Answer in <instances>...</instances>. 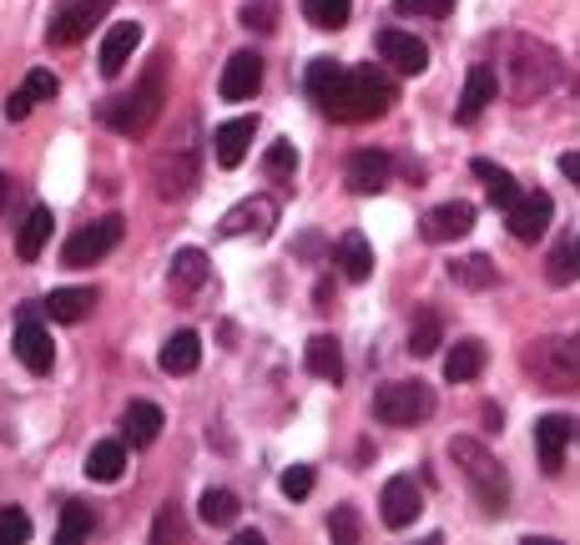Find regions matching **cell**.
<instances>
[{"instance_id":"1","label":"cell","mask_w":580,"mask_h":545,"mask_svg":"<svg viewBox=\"0 0 580 545\" xmlns=\"http://www.w3.org/2000/svg\"><path fill=\"white\" fill-rule=\"evenodd\" d=\"M162 101H167V56H157L152 76H147V82H137L131 92L111 96L107 107H101V121H107L111 131H121V137H131V142H137V137H147V131H152Z\"/></svg>"},{"instance_id":"2","label":"cell","mask_w":580,"mask_h":545,"mask_svg":"<svg viewBox=\"0 0 580 545\" xmlns=\"http://www.w3.org/2000/svg\"><path fill=\"white\" fill-rule=\"evenodd\" d=\"M394 101H399V86H394L379 66H358V72L344 76V86L333 92V101L323 111H329L333 121H374V117H384Z\"/></svg>"},{"instance_id":"3","label":"cell","mask_w":580,"mask_h":545,"mask_svg":"<svg viewBox=\"0 0 580 545\" xmlns=\"http://www.w3.org/2000/svg\"><path fill=\"white\" fill-rule=\"evenodd\" d=\"M450 460H454V470L464 474V485L474 490V500L485 505V515H500V510H505V500H509L505 464H500L495 455H490L480 439H470V435H454L450 439Z\"/></svg>"},{"instance_id":"4","label":"cell","mask_w":580,"mask_h":545,"mask_svg":"<svg viewBox=\"0 0 580 545\" xmlns=\"http://www.w3.org/2000/svg\"><path fill=\"white\" fill-rule=\"evenodd\" d=\"M525 374H530L540 389H556V394L580 389V333L535 339V344L525 349Z\"/></svg>"},{"instance_id":"5","label":"cell","mask_w":580,"mask_h":545,"mask_svg":"<svg viewBox=\"0 0 580 545\" xmlns=\"http://www.w3.org/2000/svg\"><path fill=\"white\" fill-rule=\"evenodd\" d=\"M434 389L419 380H394V384H379V394H374V415H379V425H394V429H415L425 425L429 415H434Z\"/></svg>"},{"instance_id":"6","label":"cell","mask_w":580,"mask_h":545,"mask_svg":"<svg viewBox=\"0 0 580 545\" xmlns=\"http://www.w3.org/2000/svg\"><path fill=\"white\" fill-rule=\"evenodd\" d=\"M192 131H197V117H187V127H178V137L157 157V192H162L167 202L187 197V192L197 188V142H192Z\"/></svg>"},{"instance_id":"7","label":"cell","mask_w":580,"mask_h":545,"mask_svg":"<svg viewBox=\"0 0 580 545\" xmlns=\"http://www.w3.org/2000/svg\"><path fill=\"white\" fill-rule=\"evenodd\" d=\"M121 233H127V227H121L117 213L92 217V223H82L66 243H61V263H66V268H92V263H101L111 248H117Z\"/></svg>"},{"instance_id":"8","label":"cell","mask_w":580,"mask_h":545,"mask_svg":"<svg viewBox=\"0 0 580 545\" xmlns=\"http://www.w3.org/2000/svg\"><path fill=\"white\" fill-rule=\"evenodd\" d=\"M550 217H556V202H550V192H540V188L520 192V197L505 207V223H509V237H515V243H540Z\"/></svg>"},{"instance_id":"9","label":"cell","mask_w":580,"mask_h":545,"mask_svg":"<svg viewBox=\"0 0 580 545\" xmlns=\"http://www.w3.org/2000/svg\"><path fill=\"white\" fill-rule=\"evenodd\" d=\"M111 6H117V0H66V6L51 15L46 41H51V46H76V41H82L86 31L111 11Z\"/></svg>"},{"instance_id":"10","label":"cell","mask_w":580,"mask_h":545,"mask_svg":"<svg viewBox=\"0 0 580 545\" xmlns=\"http://www.w3.org/2000/svg\"><path fill=\"white\" fill-rule=\"evenodd\" d=\"M11 349H15V359H21L31 374H51V364H56V344H51V333L36 323V309H21Z\"/></svg>"},{"instance_id":"11","label":"cell","mask_w":580,"mask_h":545,"mask_svg":"<svg viewBox=\"0 0 580 545\" xmlns=\"http://www.w3.org/2000/svg\"><path fill=\"white\" fill-rule=\"evenodd\" d=\"M389 178H394L389 152H379V147H358V152H348V162H344L348 192H358V197H374V192L389 188Z\"/></svg>"},{"instance_id":"12","label":"cell","mask_w":580,"mask_h":545,"mask_svg":"<svg viewBox=\"0 0 580 545\" xmlns=\"http://www.w3.org/2000/svg\"><path fill=\"white\" fill-rule=\"evenodd\" d=\"M419 510H425V500H419V485L409 474H394L389 485L379 490V521L389 531H409L419 521Z\"/></svg>"},{"instance_id":"13","label":"cell","mask_w":580,"mask_h":545,"mask_svg":"<svg viewBox=\"0 0 580 545\" xmlns=\"http://www.w3.org/2000/svg\"><path fill=\"white\" fill-rule=\"evenodd\" d=\"M374 46H379V56L399 76H419L429 66V46L419 36H409V31H399V25H384L379 36H374Z\"/></svg>"},{"instance_id":"14","label":"cell","mask_w":580,"mask_h":545,"mask_svg":"<svg viewBox=\"0 0 580 545\" xmlns=\"http://www.w3.org/2000/svg\"><path fill=\"white\" fill-rule=\"evenodd\" d=\"M570 439H576V419H566V415H540L535 419V455H540L545 474L566 470V445Z\"/></svg>"},{"instance_id":"15","label":"cell","mask_w":580,"mask_h":545,"mask_svg":"<svg viewBox=\"0 0 580 545\" xmlns=\"http://www.w3.org/2000/svg\"><path fill=\"white\" fill-rule=\"evenodd\" d=\"M470 227H474L470 202H439V207H429V213L419 217V237H425V243H454V237H464Z\"/></svg>"},{"instance_id":"16","label":"cell","mask_w":580,"mask_h":545,"mask_svg":"<svg viewBox=\"0 0 580 545\" xmlns=\"http://www.w3.org/2000/svg\"><path fill=\"white\" fill-rule=\"evenodd\" d=\"M272 223H278V202L272 197H248V202H237V207H227L223 213V237H243V233H272Z\"/></svg>"},{"instance_id":"17","label":"cell","mask_w":580,"mask_h":545,"mask_svg":"<svg viewBox=\"0 0 580 545\" xmlns=\"http://www.w3.org/2000/svg\"><path fill=\"white\" fill-rule=\"evenodd\" d=\"M495 96H500V76H495V66H490V61H480V66L464 76V92H460V107H454V121H460V127H470V121L480 117V111H485Z\"/></svg>"},{"instance_id":"18","label":"cell","mask_w":580,"mask_h":545,"mask_svg":"<svg viewBox=\"0 0 580 545\" xmlns=\"http://www.w3.org/2000/svg\"><path fill=\"white\" fill-rule=\"evenodd\" d=\"M262 86V56L258 51H237L223 61V101H253Z\"/></svg>"},{"instance_id":"19","label":"cell","mask_w":580,"mask_h":545,"mask_svg":"<svg viewBox=\"0 0 580 545\" xmlns=\"http://www.w3.org/2000/svg\"><path fill=\"white\" fill-rule=\"evenodd\" d=\"M137 46H142V25H137V21H117V25L107 31V36H101V56H96V72L107 76V82H111V76H121V66H127V56H131Z\"/></svg>"},{"instance_id":"20","label":"cell","mask_w":580,"mask_h":545,"mask_svg":"<svg viewBox=\"0 0 580 545\" xmlns=\"http://www.w3.org/2000/svg\"><path fill=\"white\" fill-rule=\"evenodd\" d=\"M157 435H162V404L131 399L121 409V439H127L131 450H147V445H157Z\"/></svg>"},{"instance_id":"21","label":"cell","mask_w":580,"mask_h":545,"mask_svg":"<svg viewBox=\"0 0 580 545\" xmlns=\"http://www.w3.org/2000/svg\"><path fill=\"white\" fill-rule=\"evenodd\" d=\"M253 137H258V121H253V117L223 121V127L213 131V157H217V167H237V162H243V157H248Z\"/></svg>"},{"instance_id":"22","label":"cell","mask_w":580,"mask_h":545,"mask_svg":"<svg viewBox=\"0 0 580 545\" xmlns=\"http://www.w3.org/2000/svg\"><path fill=\"white\" fill-rule=\"evenodd\" d=\"M121 474H127V439H101L86 450V480L96 485H117Z\"/></svg>"},{"instance_id":"23","label":"cell","mask_w":580,"mask_h":545,"mask_svg":"<svg viewBox=\"0 0 580 545\" xmlns=\"http://www.w3.org/2000/svg\"><path fill=\"white\" fill-rule=\"evenodd\" d=\"M333 268H339V278H348V284H364L368 272H374V248H368L364 233H344L339 237V248H333Z\"/></svg>"},{"instance_id":"24","label":"cell","mask_w":580,"mask_h":545,"mask_svg":"<svg viewBox=\"0 0 580 545\" xmlns=\"http://www.w3.org/2000/svg\"><path fill=\"white\" fill-rule=\"evenodd\" d=\"M207 272H213V268H207V253H202V248H182L178 258H172V268H167V288H172L178 298H192L202 284H207Z\"/></svg>"},{"instance_id":"25","label":"cell","mask_w":580,"mask_h":545,"mask_svg":"<svg viewBox=\"0 0 580 545\" xmlns=\"http://www.w3.org/2000/svg\"><path fill=\"white\" fill-rule=\"evenodd\" d=\"M303 368L319 374V380H329V384H344V344H339L333 333L309 339V349H303Z\"/></svg>"},{"instance_id":"26","label":"cell","mask_w":580,"mask_h":545,"mask_svg":"<svg viewBox=\"0 0 580 545\" xmlns=\"http://www.w3.org/2000/svg\"><path fill=\"white\" fill-rule=\"evenodd\" d=\"M157 364L172 374V380H182V374H192V368L202 364V339L192 329H178L172 339L162 344V354H157Z\"/></svg>"},{"instance_id":"27","label":"cell","mask_w":580,"mask_h":545,"mask_svg":"<svg viewBox=\"0 0 580 545\" xmlns=\"http://www.w3.org/2000/svg\"><path fill=\"white\" fill-rule=\"evenodd\" d=\"M96 298H101L96 288H56L41 309H46V319H56V323H82V319H92Z\"/></svg>"},{"instance_id":"28","label":"cell","mask_w":580,"mask_h":545,"mask_svg":"<svg viewBox=\"0 0 580 545\" xmlns=\"http://www.w3.org/2000/svg\"><path fill=\"white\" fill-rule=\"evenodd\" d=\"M51 227H56V217H51V207H31L21 223V233H15V258L21 263H36L41 248L51 243Z\"/></svg>"},{"instance_id":"29","label":"cell","mask_w":580,"mask_h":545,"mask_svg":"<svg viewBox=\"0 0 580 545\" xmlns=\"http://www.w3.org/2000/svg\"><path fill=\"white\" fill-rule=\"evenodd\" d=\"M485 374V344L480 339H460V344L444 354V380L450 384H470Z\"/></svg>"},{"instance_id":"30","label":"cell","mask_w":580,"mask_h":545,"mask_svg":"<svg viewBox=\"0 0 580 545\" xmlns=\"http://www.w3.org/2000/svg\"><path fill=\"white\" fill-rule=\"evenodd\" d=\"M344 61H333V56H319V61H309V72H303V92L319 101V107H329L333 101V92L344 86Z\"/></svg>"},{"instance_id":"31","label":"cell","mask_w":580,"mask_h":545,"mask_svg":"<svg viewBox=\"0 0 580 545\" xmlns=\"http://www.w3.org/2000/svg\"><path fill=\"white\" fill-rule=\"evenodd\" d=\"M470 172H474V178H480V182H485V197L495 202L500 213H505L509 202H515V197H520V192H525L520 182L509 178L505 167H495V162H490V157H474V167H470Z\"/></svg>"},{"instance_id":"32","label":"cell","mask_w":580,"mask_h":545,"mask_svg":"<svg viewBox=\"0 0 580 545\" xmlns=\"http://www.w3.org/2000/svg\"><path fill=\"white\" fill-rule=\"evenodd\" d=\"M450 278L460 288H495L500 284V268H495V258H485V253H470V258H454L450 263Z\"/></svg>"},{"instance_id":"33","label":"cell","mask_w":580,"mask_h":545,"mask_svg":"<svg viewBox=\"0 0 580 545\" xmlns=\"http://www.w3.org/2000/svg\"><path fill=\"white\" fill-rule=\"evenodd\" d=\"M92 531H96L92 505H82V500H66V505H61V521H56V545H76V541H86Z\"/></svg>"},{"instance_id":"34","label":"cell","mask_w":580,"mask_h":545,"mask_svg":"<svg viewBox=\"0 0 580 545\" xmlns=\"http://www.w3.org/2000/svg\"><path fill=\"white\" fill-rule=\"evenodd\" d=\"M237 495L233 490H207L202 495V505H197V521L202 525H213V531H227V525H237Z\"/></svg>"},{"instance_id":"35","label":"cell","mask_w":580,"mask_h":545,"mask_svg":"<svg viewBox=\"0 0 580 545\" xmlns=\"http://www.w3.org/2000/svg\"><path fill=\"white\" fill-rule=\"evenodd\" d=\"M354 0H303V15H309L319 31H344Z\"/></svg>"},{"instance_id":"36","label":"cell","mask_w":580,"mask_h":545,"mask_svg":"<svg viewBox=\"0 0 580 545\" xmlns=\"http://www.w3.org/2000/svg\"><path fill=\"white\" fill-rule=\"evenodd\" d=\"M545 278H550L556 288L576 284V278H580V243H560V248L550 253V268H545Z\"/></svg>"},{"instance_id":"37","label":"cell","mask_w":580,"mask_h":545,"mask_svg":"<svg viewBox=\"0 0 580 545\" xmlns=\"http://www.w3.org/2000/svg\"><path fill=\"white\" fill-rule=\"evenodd\" d=\"M439 333H444L439 313H419L415 329H409V354H415V359H429V354L439 349Z\"/></svg>"},{"instance_id":"38","label":"cell","mask_w":580,"mask_h":545,"mask_svg":"<svg viewBox=\"0 0 580 545\" xmlns=\"http://www.w3.org/2000/svg\"><path fill=\"white\" fill-rule=\"evenodd\" d=\"M293 167H298V147L293 142H272L268 152H262V172H268V178L288 182L293 178Z\"/></svg>"},{"instance_id":"39","label":"cell","mask_w":580,"mask_h":545,"mask_svg":"<svg viewBox=\"0 0 580 545\" xmlns=\"http://www.w3.org/2000/svg\"><path fill=\"white\" fill-rule=\"evenodd\" d=\"M313 485H319V474H313V464H288L283 480H278V490H283L288 500H309Z\"/></svg>"},{"instance_id":"40","label":"cell","mask_w":580,"mask_h":545,"mask_svg":"<svg viewBox=\"0 0 580 545\" xmlns=\"http://www.w3.org/2000/svg\"><path fill=\"white\" fill-rule=\"evenodd\" d=\"M31 541V515L21 505H6L0 510V545H25Z\"/></svg>"},{"instance_id":"41","label":"cell","mask_w":580,"mask_h":545,"mask_svg":"<svg viewBox=\"0 0 580 545\" xmlns=\"http://www.w3.org/2000/svg\"><path fill=\"white\" fill-rule=\"evenodd\" d=\"M243 25L268 36L272 25H278V0H248V6H243Z\"/></svg>"},{"instance_id":"42","label":"cell","mask_w":580,"mask_h":545,"mask_svg":"<svg viewBox=\"0 0 580 545\" xmlns=\"http://www.w3.org/2000/svg\"><path fill=\"white\" fill-rule=\"evenodd\" d=\"M21 92L31 96V101H51V96L61 92V82L46 72V66H36V72H31V76H25V82H21Z\"/></svg>"},{"instance_id":"43","label":"cell","mask_w":580,"mask_h":545,"mask_svg":"<svg viewBox=\"0 0 580 545\" xmlns=\"http://www.w3.org/2000/svg\"><path fill=\"white\" fill-rule=\"evenodd\" d=\"M394 11H399V15H434V21H444V15L454 11V0H394Z\"/></svg>"},{"instance_id":"44","label":"cell","mask_w":580,"mask_h":545,"mask_svg":"<svg viewBox=\"0 0 580 545\" xmlns=\"http://www.w3.org/2000/svg\"><path fill=\"white\" fill-rule=\"evenodd\" d=\"M329 535H333V541H339V545H354L358 541V515H354V510H333V515H329Z\"/></svg>"},{"instance_id":"45","label":"cell","mask_w":580,"mask_h":545,"mask_svg":"<svg viewBox=\"0 0 580 545\" xmlns=\"http://www.w3.org/2000/svg\"><path fill=\"white\" fill-rule=\"evenodd\" d=\"M182 535V521H178V505H167L162 515H157V525H152V541L157 545H167V541H178Z\"/></svg>"},{"instance_id":"46","label":"cell","mask_w":580,"mask_h":545,"mask_svg":"<svg viewBox=\"0 0 580 545\" xmlns=\"http://www.w3.org/2000/svg\"><path fill=\"white\" fill-rule=\"evenodd\" d=\"M31 107H36V101H31L25 92H15L11 101H6V117H11V121H25V117H31Z\"/></svg>"},{"instance_id":"47","label":"cell","mask_w":580,"mask_h":545,"mask_svg":"<svg viewBox=\"0 0 580 545\" xmlns=\"http://www.w3.org/2000/svg\"><path fill=\"white\" fill-rule=\"evenodd\" d=\"M560 172H566V178L580 188V152H566V157H560Z\"/></svg>"},{"instance_id":"48","label":"cell","mask_w":580,"mask_h":545,"mask_svg":"<svg viewBox=\"0 0 580 545\" xmlns=\"http://www.w3.org/2000/svg\"><path fill=\"white\" fill-rule=\"evenodd\" d=\"M6 202H11V178L0 172V213H6Z\"/></svg>"},{"instance_id":"49","label":"cell","mask_w":580,"mask_h":545,"mask_svg":"<svg viewBox=\"0 0 580 545\" xmlns=\"http://www.w3.org/2000/svg\"><path fill=\"white\" fill-rule=\"evenodd\" d=\"M576 439H580V425H576Z\"/></svg>"}]
</instances>
